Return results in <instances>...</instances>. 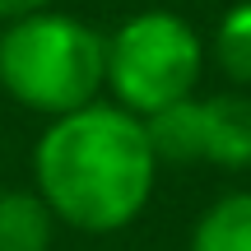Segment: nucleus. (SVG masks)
Here are the masks:
<instances>
[{
    "label": "nucleus",
    "mask_w": 251,
    "mask_h": 251,
    "mask_svg": "<svg viewBox=\"0 0 251 251\" xmlns=\"http://www.w3.org/2000/svg\"><path fill=\"white\" fill-rule=\"evenodd\" d=\"M0 89L28 112L70 117L107 89V37L56 9L14 19L0 28Z\"/></svg>",
    "instance_id": "nucleus-2"
},
{
    "label": "nucleus",
    "mask_w": 251,
    "mask_h": 251,
    "mask_svg": "<svg viewBox=\"0 0 251 251\" xmlns=\"http://www.w3.org/2000/svg\"><path fill=\"white\" fill-rule=\"evenodd\" d=\"M37 9H51V0H0V24H14V19H28Z\"/></svg>",
    "instance_id": "nucleus-8"
},
{
    "label": "nucleus",
    "mask_w": 251,
    "mask_h": 251,
    "mask_svg": "<svg viewBox=\"0 0 251 251\" xmlns=\"http://www.w3.org/2000/svg\"><path fill=\"white\" fill-rule=\"evenodd\" d=\"M186 251H251V191L219 196L196 219Z\"/></svg>",
    "instance_id": "nucleus-6"
},
{
    "label": "nucleus",
    "mask_w": 251,
    "mask_h": 251,
    "mask_svg": "<svg viewBox=\"0 0 251 251\" xmlns=\"http://www.w3.org/2000/svg\"><path fill=\"white\" fill-rule=\"evenodd\" d=\"M56 224L37 186H5L0 191V251H51L56 242Z\"/></svg>",
    "instance_id": "nucleus-5"
},
{
    "label": "nucleus",
    "mask_w": 251,
    "mask_h": 251,
    "mask_svg": "<svg viewBox=\"0 0 251 251\" xmlns=\"http://www.w3.org/2000/svg\"><path fill=\"white\" fill-rule=\"evenodd\" d=\"M158 181V153L135 112L89 102L47 121L33 149V186L65 228L121 233L144 214Z\"/></svg>",
    "instance_id": "nucleus-1"
},
{
    "label": "nucleus",
    "mask_w": 251,
    "mask_h": 251,
    "mask_svg": "<svg viewBox=\"0 0 251 251\" xmlns=\"http://www.w3.org/2000/svg\"><path fill=\"white\" fill-rule=\"evenodd\" d=\"M158 163H209L242 172L251 168V98L247 93H209L144 121Z\"/></svg>",
    "instance_id": "nucleus-4"
},
{
    "label": "nucleus",
    "mask_w": 251,
    "mask_h": 251,
    "mask_svg": "<svg viewBox=\"0 0 251 251\" xmlns=\"http://www.w3.org/2000/svg\"><path fill=\"white\" fill-rule=\"evenodd\" d=\"M209 61L219 65L228 84L251 89V0L233 5L214 24V42H209Z\"/></svg>",
    "instance_id": "nucleus-7"
},
{
    "label": "nucleus",
    "mask_w": 251,
    "mask_h": 251,
    "mask_svg": "<svg viewBox=\"0 0 251 251\" xmlns=\"http://www.w3.org/2000/svg\"><path fill=\"white\" fill-rule=\"evenodd\" d=\"M209 47L172 9H140L107 37V89L140 121L196 98Z\"/></svg>",
    "instance_id": "nucleus-3"
}]
</instances>
